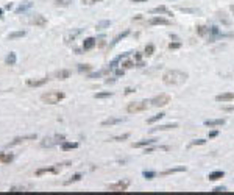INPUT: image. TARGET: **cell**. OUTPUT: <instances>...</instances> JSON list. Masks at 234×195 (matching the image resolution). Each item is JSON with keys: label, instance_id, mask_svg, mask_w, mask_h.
<instances>
[{"label": "cell", "instance_id": "obj_1", "mask_svg": "<svg viewBox=\"0 0 234 195\" xmlns=\"http://www.w3.org/2000/svg\"><path fill=\"white\" fill-rule=\"evenodd\" d=\"M187 77L189 75H187L186 72L172 69V70H166L162 74V83L167 84V86H178V84H183L187 80Z\"/></svg>", "mask_w": 234, "mask_h": 195}, {"label": "cell", "instance_id": "obj_2", "mask_svg": "<svg viewBox=\"0 0 234 195\" xmlns=\"http://www.w3.org/2000/svg\"><path fill=\"white\" fill-rule=\"evenodd\" d=\"M63 99H64V92H61V91H50V92L41 95V100L47 105H56Z\"/></svg>", "mask_w": 234, "mask_h": 195}, {"label": "cell", "instance_id": "obj_3", "mask_svg": "<svg viewBox=\"0 0 234 195\" xmlns=\"http://www.w3.org/2000/svg\"><path fill=\"white\" fill-rule=\"evenodd\" d=\"M147 103H148L147 100H142V102H133V103H130V105L127 106V111H128L130 114L142 112V111H145V109L148 108V105H147Z\"/></svg>", "mask_w": 234, "mask_h": 195}, {"label": "cell", "instance_id": "obj_4", "mask_svg": "<svg viewBox=\"0 0 234 195\" xmlns=\"http://www.w3.org/2000/svg\"><path fill=\"white\" fill-rule=\"evenodd\" d=\"M59 142H61V144L64 142V136H63V134H56L55 137H45V139L41 142V147H42V148H45V147L50 148V147H53V145H56V144H59Z\"/></svg>", "mask_w": 234, "mask_h": 195}, {"label": "cell", "instance_id": "obj_5", "mask_svg": "<svg viewBox=\"0 0 234 195\" xmlns=\"http://www.w3.org/2000/svg\"><path fill=\"white\" fill-rule=\"evenodd\" d=\"M150 103H151V106H156V108L166 106V105L170 103V95H167V94H159V95L155 97Z\"/></svg>", "mask_w": 234, "mask_h": 195}, {"label": "cell", "instance_id": "obj_6", "mask_svg": "<svg viewBox=\"0 0 234 195\" xmlns=\"http://www.w3.org/2000/svg\"><path fill=\"white\" fill-rule=\"evenodd\" d=\"M128 186H130V181H128V180H125V181H117V183H114V184H109V186H108V190H109V192H125V190L128 189Z\"/></svg>", "mask_w": 234, "mask_h": 195}, {"label": "cell", "instance_id": "obj_7", "mask_svg": "<svg viewBox=\"0 0 234 195\" xmlns=\"http://www.w3.org/2000/svg\"><path fill=\"white\" fill-rule=\"evenodd\" d=\"M38 139V134H27V136H19V137H14L10 144H8V147H13V145H19L22 142H27V140H34Z\"/></svg>", "mask_w": 234, "mask_h": 195}, {"label": "cell", "instance_id": "obj_8", "mask_svg": "<svg viewBox=\"0 0 234 195\" xmlns=\"http://www.w3.org/2000/svg\"><path fill=\"white\" fill-rule=\"evenodd\" d=\"M63 164H56V167H45V169H38L36 170V177H41L44 173H59Z\"/></svg>", "mask_w": 234, "mask_h": 195}, {"label": "cell", "instance_id": "obj_9", "mask_svg": "<svg viewBox=\"0 0 234 195\" xmlns=\"http://www.w3.org/2000/svg\"><path fill=\"white\" fill-rule=\"evenodd\" d=\"M170 20L169 19H166V17H158V16H155V17H151L150 19V25H170Z\"/></svg>", "mask_w": 234, "mask_h": 195}, {"label": "cell", "instance_id": "obj_10", "mask_svg": "<svg viewBox=\"0 0 234 195\" xmlns=\"http://www.w3.org/2000/svg\"><path fill=\"white\" fill-rule=\"evenodd\" d=\"M30 22L33 23V25H36V27H45L47 25V19L44 16H41V14H36Z\"/></svg>", "mask_w": 234, "mask_h": 195}, {"label": "cell", "instance_id": "obj_11", "mask_svg": "<svg viewBox=\"0 0 234 195\" xmlns=\"http://www.w3.org/2000/svg\"><path fill=\"white\" fill-rule=\"evenodd\" d=\"M47 81H49V78H41V80H27V86L30 87H41L44 84H47Z\"/></svg>", "mask_w": 234, "mask_h": 195}, {"label": "cell", "instance_id": "obj_12", "mask_svg": "<svg viewBox=\"0 0 234 195\" xmlns=\"http://www.w3.org/2000/svg\"><path fill=\"white\" fill-rule=\"evenodd\" d=\"M97 44V39L95 38H86L83 41V50H92Z\"/></svg>", "mask_w": 234, "mask_h": 195}, {"label": "cell", "instance_id": "obj_13", "mask_svg": "<svg viewBox=\"0 0 234 195\" xmlns=\"http://www.w3.org/2000/svg\"><path fill=\"white\" fill-rule=\"evenodd\" d=\"M204 125L209 128H214V127H222L225 125V119H212V120H206Z\"/></svg>", "mask_w": 234, "mask_h": 195}, {"label": "cell", "instance_id": "obj_14", "mask_svg": "<svg viewBox=\"0 0 234 195\" xmlns=\"http://www.w3.org/2000/svg\"><path fill=\"white\" fill-rule=\"evenodd\" d=\"M125 119H120V117H109V119H106V120H103L102 122V125L103 127H109V125H115V124H122Z\"/></svg>", "mask_w": 234, "mask_h": 195}, {"label": "cell", "instance_id": "obj_15", "mask_svg": "<svg viewBox=\"0 0 234 195\" xmlns=\"http://www.w3.org/2000/svg\"><path fill=\"white\" fill-rule=\"evenodd\" d=\"M217 102H232L234 100V94L232 92H225V94H220L216 97Z\"/></svg>", "mask_w": 234, "mask_h": 195}, {"label": "cell", "instance_id": "obj_16", "mask_svg": "<svg viewBox=\"0 0 234 195\" xmlns=\"http://www.w3.org/2000/svg\"><path fill=\"white\" fill-rule=\"evenodd\" d=\"M155 140H156V139H142V140H139V142L133 144V147H134V148H142V147H148V145L155 144Z\"/></svg>", "mask_w": 234, "mask_h": 195}, {"label": "cell", "instance_id": "obj_17", "mask_svg": "<svg viewBox=\"0 0 234 195\" xmlns=\"http://www.w3.org/2000/svg\"><path fill=\"white\" fill-rule=\"evenodd\" d=\"M173 128H178V124H167V125H161V127L151 128L150 131H151V133H156V131H167V130H173Z\"/></svg>", "mask_w": 234, "mask_h": 195}, {"label": "cell", "instance_id": "obj_18", "mask_svg": "<svg viewBox=\"0 0 234 195\" xmlns=\"http://www.w3.org/2000/svg\"><path fill=\"white\" fill-rule=\"evenodd\" d=\"M223 177H225L223 170H216V172H211V173L208 175V180H209V181H217V180H220V178H223Z\"/></svg>", "mask_w": 234, "mask_h": 195}, {"label": "cell", "instance_id": "obj_19", "mask_svg": "<svg viewBox=\"0 0 234 195\" xmlns=\"http://www.w3.org/2000/svg\"><path fill=\"white\" fill-rule=\"evenodd\" d=\"M178 172H186V167L181 165V167H173V169H167V170H164V172L161 175H172V173H178Z\"/></svg>", "mask_w": 234, "mask_h": 195}, {"label": "cell", "instance_id": "obj_20", "mask_svg": "<svg viewBox=\"0 0 234 195\" xmlns=\"http://www.w3.org/2000/svg\"><path fill=\"white\" fill-rule=\"evenodd\" d=\"M61 148L64 152H69V150H74V148H78V142H63L61 144Z\"/></svg>", "mask_w": 234, "mask_h": 195}, {"label": "cell", "instance_id": "obj_21", "mask_svg": "<svg viewBox=\"0 0 234 195\" xmlns=\"http://www.w3.org/2000/svg\"><path fill=\"white\" fill-rule=\"evenodd\" d=\"M150 13H151V14H166V16H172V13H170L166 6H156V8H153Z\"/></svg>", "mask_w": 234, "mask_h": 195}, {"label": "cell", "instance_id": "obj_22", "mask_svg": "<svg viewBox=\"0 0 234 195\" xmlns=\"http://www.w3.org/2000/svg\"><path fill=\"white\" fill-rule=\"evenodd\" d=\"M13 159H14L13 153H0V162L2 164H10Z\"/></svg>", "mask_w": 234, "mask_h": 195}, {"label": "cell", "instance_id": "obj_23", "mask_svg": "<svg viewBox=\"0 0 234 195\" xmlns=\"http://www.w3.org/2000/svg\"><path fill=\"white\" fill-rule=\"evenodd\" d=\"M55 77H56V80H67V78L70 77V70H67V69L58 70L56 74H55Z\"/></svg>", "mask_w": 234, "mask_h": 195}, {"label": "cell", "instance_id": "obj_24", "mask_svg": "<svg viewBox=\"0 0 234 195\" xmlns=\"http://www.w3.org/2000/svg\"><path fill=\"white\" fill-rule=\"evenodd\" d=\"M31 6H33V3H31V2H25L23 5H20V6H17V8H16V14L25 13V11H28V10H30Z\"/></svg>", "mask_w": 234, "mask_h": 195}, {"label": "cell", "instance_id": "obj_25", "mask_svg": "<svg viewBox=\"0 0 234 195\" xmlns=\"http://www.w3.org/2000/svg\"><path fill=\"white\" fill-rule=\"evenodd\" d=\"M27 35V31L25 30H20V31H13V33H10L8 35V39H19V38H23V36H25Z\"/></svg>", "mask_w": 234, "mask_h": 195}, {"label": "cell", "instance_id": "obj_26", "mask_svg": "<svg viewBox=\"0 0 234 195\" xmlns=\"http://www.w3.org/2000/svg\"><path fill=\"white\" fill-rule=\"evenodd\" d=\"M209 33H211V36H209V42H214V41H216V38L220 35V31H219V28H217V27H211V28H209Z\"/></svg>", "mask_w": 234, "mask_h": 195}, {"label": "cell", "instance_id": "obj_27", "mask_svg": "<svg viewBox=\"0 0 234 195\" xmlns=\"http://www.w3.org/2000/svg\"><path fill=\"white\" fill-rule=\"evenodd\" d=\"M128 35H130V31H128V30H127V31H123V33H120V35H117V36L114 38V41H112V42L109 44V47H114V45H115L117 42H119V41H122L123 38H127Z\"/></svg>", "mask_w": 234, "mask_h": 195}, {"label": "cell", "instance_id": "obj_28", "mask_svg": "<svg viewBox=\"0 0 234 195\" xmlns=\"http://www.w3.org/2000/svg\"><path fill=\"white\" fill-rule=\"evenodd\" d=\"M81 180V173H75V175H72L69 180H66L64 181V186H69V184H72V183H77V181H80Z\"/></svg>", "mask_w": 234, "mask_h": 195}, {"label": "cell", "instance_id": "obj_29", "mask_svg": "<svg viewBox=\"0 0 234 195\" xmlns=\"http://www.w3.org/2000/svg\"><path fill=\"white\" fill-rule=\"evenodd\" d=\"M16 61H17V55H16L14 52H11V53L6 56V59H5V63H6L8 66H14Z\"/></svg>", "mask_w": 234, "mask_h": 195}, {"label": "cell", "instance_id": "obj_30", "mask_svg": "<svg viewBox=\"0 0 234 195\" xmlns=\"http://www.w3.org/2000/svg\"><path fill=\"white\" fill-rule=\"evenodd\" d=\"M109 25H111V20H102V22L97 23L95 30H97V31H102V30H105V28H109Z\"/></svg>", "mask_w": 234, "mask_h": 195}, {"label": "cell", "instance_id": "obj_31", "mask_svg": "<svg viewBox=\"0 0 234 195\" xmlns=\"http://www.w3.org/2000/svg\"><path fill=\"white\" fill-rule=\"evenodd\" d=\"M197 35H198V36H206V35H209V27H206V25H198V27H197Z\"/></svg>", "mask_w": 234, "mask_h": 195}, {"label": "cell", "instance_id": "obj_32", "mask_svg": "<svg viewBox=\"0 0 234 195\" xmlns=\"http://www.w3.org/2000/svg\"><path fill=\"white\" fill-rule=\"evenodd\" d=\"M164 116H166V114H162V112H159V114H156V116H153V117H150L148 120H147V124H155V122H158V120H161Z\"/></svg>", "mask_w": 234, "mask_h": 195}, {"label": "cell", "instance_id": "obj_33", "mask_svg": "<svg viewBox=\"0 0 234 195\" xmlns=\"http://www.w3.org/2000/svg\"><path fill=\"white\" fill-rule=\"evenodd\" d=\"M72 2H74V0H55V5H56V6H63V8H64V6H69Z\"/></svg>", "mask_w": 234, "mask_h": 195}, {"label": "cell", "instance_id": "obj_34", "mask_svg": "<svg viewBox=\"0 0 234 195\" xmlns=\"http://www.w3.org/2000/svg\"><path fill=\"white\" fill-rule=\"evenodd\" d=\"M112 95V92H109V91H105V92H97L95 95V99H108V97H111Z\"/></svg>", "mask_w": 234, "mask_h": 195}, {"label": "cell", "instance_id": "obj_35", "mask_svg": "<svg viewBox=\"0 0 234 195\" xmlns=\"http://www.w3.org/2000/svg\"><path fill=\"white\" fill-rule=\"evenodd\" d=\"M142 175H144V178H145V180H153V178L156 177V173H155V172H151V170H145V172H144Z\"/></svg>", "mask_w": 234, "mask_h": 195}, {"label": "cell", "instance_id": "obj_36", "mask_svg": "<svg viewBox=\"0 0 234 195\" xmlns=\"http://www.w3.org/2000/svg\"><path fill=\"white\" fill-rule=\"evenodd\" d=\"M153 52H155V45H153V44H148V45L145 47V55H147V56H151Z\"/></svg>", "mask_w": 234, "mask_h": 195}, {"label": "cell", "instance_id": "obj_37", "mask_svg": "<svg viewBox=\"0 0 234 195\" xmlns=\"http://www.w3.org/2000/svg\"><path fill=\"white\" fill-rule=\"evenodd\" d=\"M203 144H206V140H204V139H197V140H192V142L189 144V148L195 147V145H203Z\"/></svg>", "mask_w": 234, "mask_h": 195}, {"label": "cell", "instance_id": "obj_38", "mask_svg": "<svg viewBox=\"0 0 234 195\" xmlns=\"http://www.w3.org/2000/svg\"><path fill=\"white\" fill-rule=\"evenodd\" d=\"M91 66L89 64H78V72H89Z\"/></svg>", "mask_w": 234, "mask_h": 195}, {"label": "cell", "instance_id": "obj_39", "mask_svg": "<svg viewBox=\"0 0 234 195\" xmlns=\"http://www.w3.org/2000/svg\"><path fill=\"white\" fill-rule=\"evenodd\" d=\"M130 137V134L127 133V134H122V136H115V137H112L111 140H115V142H119V140H125V139H128Z\"/></svg>", "mask_w": 234, "mask_h": 195}, {"label": "cell", "instance_id": "obj_40", "mask_svg": "<svg viewBox=\"0 0 234 195\" xmlns=\"http://www.w3.org/2000/svg\"><path fill=\"white\" fill-rule=\"evenodd\" d=\"M136 64L133 63V61H125V63H122V67L123 69H131V67H134Z\"/></svg>", "mask_w": 234, "mask_h": 195}, {"label": "cell", "instance_id": "obj_41", "mask_svg": "<svg viewBox=\"0 0 234 195\" xmlns=\"http://www.w3.org/2000/svg\"><path fill=\"white\" fill-rule=\"evenodd\" d=\"M211 192H212V193H220V192H226V187L220 186V187H216V189H212Z\"/></svg>", "mask_w": 234, "mask_h": 195}, {"label": "cell", "instance_id": "obj_42", "mask_svg": "<svg viewBox=\"0 0 234 195\" xmlns=\"http://www.w3.org/2000/svg\"><path fill=\"white\" fill-rule=\"evenodd\" d=\"M99 2H102V0H83V5H94V3H99Z\"/></svg>", "mask_w": 234, "mask_h": 195}, {"label": "cell", "instance_id": "obj_43", "mask_svg": "<svg viewBox=\"0 0 234 195\" xmlns=\"http://www.w3.org/2000/svg\"><path fill=\"white\" fill-rule=\"evenodd\" d=\"M180 47H181L180 42H170V44H169V48H170V50H175V48H180Z\"/></svg>", "mask_w": 234, "mask_h": 195}, {"label": "cell", "instance_id": "obj_44", "mask_svg": "<svg viewBox=\"0 0 234 195\" xmlns=\"http://www.w3.org/2000/svg\"><path fill=\"white\" fill-rule=\"evenodd\" d=\"M10 192H11V193H17V192H25V189H23V187H13Z\"/></svg>", "mask_w": 234, "mask_h": 195}, {"label": "cell", "instance_id": "obj_45", "mask_svg": "<svg viewBox=\"0 0 234 195\" xmlns=\"http://www.w3.org/2000/svg\"><path fill=\"white\" fill-rule=\"evenodd\" d=\"M120 75H123V69H117L115 70V77H120Z\"/></svg>", "mask_w": 234, "mask_h": 195}, {"label": "cell", "instance_id": "obj_46", "mask_svg": "<svg viewBox=\"0 0 234 195\" xmlns=\"http://www.w3.org/2000/svg\"><path fill=\"white\" fill-rule=\"evenodd\" d=\"M216 136H219V131H211V133H209V139H212V137H216Z\"/></svg>", "mask_w": 234, "mask_h": 195}, {"label": "cell", "instance_id": "obj_47", "mask_svg": "<svg viewBox=\"0 0 234 195\" xmlns=\"http://www.w3.org/2000/svg\"><path fill=\"white\" fill-rule=\"evenodd\" d=\"M131 92H134L133 87H127V89H125V94H131Z\"/></svg>", "mask_w": 234, "mask_h": 195}, {"label": "cell", "instance_id": "obj_48", "mask_svg": "<svg viewBox=\"0 0 234 195\" xmlns=\"http://www.w3.org/2000/svg\"><path fill=\"white\" fill-rule=\"evenodd\" d=\"M134 3H144V2H147V0H133Z\"/></svg>", "mask_w": 234, "mask_h": 195}, {"label": "cell", "instance_id": "obj_49", "mask_svg": "<svg viewBox=\"0 0 234 195\" xmlns=\"http://www.w3.org/2000/svg\"><path fill=\"white\" fill-rule=\"evenodd\" d=\"M2 17H3V10L0 8V19H2Z\"/></svg>", "mask_w": 234, "mask_h": 195}]
</instances>
